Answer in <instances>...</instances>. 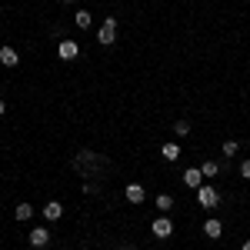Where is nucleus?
<instances>
[{"mask_svg": "<svg viewBox=\"0 0 250 250\" xmlns=\"http://www.w3.org/2000/svg\"><path fill=\"white\" fill-rule=\"evenodd\" d=\"M0 63H3V67H17L20 54L14 50V47H0Z\"/></svg>", "mask_w": 250, "mask_h": 250, "instance_id": "8", "label": "nucleus"}, {"mask_svg": "<svg viewBox=\"0 0 250 250\" xmlns=\"http://www.w3.org/2000/svg\"><path fill=\"white\" fill-rule=\"evenodd\" d=\"M97 40L104 43V47H110L117 40V20L110 17V20H104V27H100V34H97Z\"/></svg>", "mask_w": 250, "mask_h": 250, "instance_id": "2", "label": "nucleus"}, {"mask_svg": "<svg viewBox=\"0 0 250 250\" xmlns=\"http://www.w3.org/2000/svg\"><path fill=\"white\" fill-rule=\"evenodd\" d=\"M173 134H177V137H187V134H190V124H187V120H177V124H173Z\"/></svg>", "mask_w": 250, "mask_h": 250, "instance_id": "16", "label": "nucleus"}, {"mask_svg": "<svg viewBox=\"0 0 250 250\" xmlns=\"http://www.w3.org/2000/svg\"><path fill=\"white\" fill-rule=\"evenodd\" d=\"M74 170L83 173V180H97V173L110 170V164L104 160L100 154H90V150H83V154L74 157Z\"/></svg>", "mask_w": 250, "mask_h": 250, "instance_id": "1", "label": "nucleus"}, {"mask_svg": "<svg viewBox=\"0 0 250 250\" xmlns=\"http://www.w3.org/2000/svg\"><path fill=\"white\" fill-rule=\"evenodd\" d=\"M127 200H130V204H140V200H144V187H140V184H130V187H127Z\"/></svg>", "mask_w": 250, "mask_h": 250, "instance_id": "12", "label": "nucleus"}, {"mask_svg": "<svg viewBox=\"0 0 250 250\" xmlns=\"http://www.w3.org/2000/svg\"><path fill=\"white\" fill-rule=\"evenodd\" d=\"M240 250H250V240H247V244H244V247H240Z\"/></svg>", "mask_w": 250, "mask_h": 250, "instance_id": "20", "label": "nucleus"}, {"mask_svg": "<svg viewBox=\"0 0 250 250\" xmlns=\"http://www.w3.org/2000/svg\"><path fill=\"white\" fill-rule=\"evenodd\" d=\"M237 154V140H227V144H224V157H233Z\"/></svg>", "mask_w": 250, "mask_h": 250, "instance_id": "18", "label": "nucleus"}, {"mask_svg": "<svg viewBox=\"0 0 250 250\" xmlns=\"http://www.w3.org/2000/svg\"><path fill=\"white\" fill-rule=\"evenodd\" d=\"M160 157H164L167 164H173V160L180 157V147H177V144H164V147H160Z\"/></svg>", "mask_w": 250, "mask_h": 250, "instance_id": "9", "label": "nucleus"}, {"mask_svg": "<svg viewBox=\"0 0 250 250\" xmlns=\"http://www.w3.org/2000/svg\"><path fill=\"white\" fill-rule=\"evenodd\" d=\"M240 177H247V180H250V160H244V164H240Z\"/></svg>", "mask_w": 250, "mask_h": 250, "instance_id": "19", "label": "nucleus"}, {"mask_svg": "<svg viewBox=\"0 0 250 250\" xmlns=\"http://www.w3.org/2000/svg\"><path fill=\"white\" fill-rule=\"evenodd\" d=\"M74 23H77L80 30H90V14H87V10H80L77 17H74Z\"/></svg>", "mask_w": 250, "mask_h": 250, "instance_id": "14", "label": "nucleus"}, {"mask_svg": "<svg viewBox=\"0 0 250 250\" xmlns=\"http://www.w3.org/2000/svg\"><path fill=\"white\" fill-rule=\"evenodd\" d=\"M200 170H204V177H217V170H220V167H217V160H207Z\"/></svg>", "mask_w": 250, "mask_h": 250, "instance_id": "17", "label": "nucleus"}, {"mask_svg": "<svg viewBox=\"0 0 250 250\" xmlns=\"http://www.w3.org/2000/svg\"><path fill=\"white\" fill-rule=\"evenodd\" d=\"M0 114H3V100H0Z\"/></svg>", "mask_w": 250, "mask_h": 250, "instance_id": "21", "label": "nucleus"}, {"mask_svg": "<svg viewBox=\"0 0 250 250\" xmlns=\"http://www.w3.org/2000/svg\"><path fill=\"white\" fill-rule=\"evenodd\" d=\"M57 54H60V60H74L80 54V43H77V40H60Z\"/></svg>", "mask_w": 250, "mask_h": 250, "instance_id": "4", "label": "nucleus"}, {"mask_svg": "<svg viewBox=\"0 0 250 250\" xmlns=\"http://www.w3.org/2000/svg\"><path fill=\"white\" fill-rule=\"evenodd\" d=\"M14 217H17V220H30V217H34V207H30V204H17Z\"/></svg>", "mask_w": 250, "mask_h": 250, "instance_id": "13", "label": "nucleus"}, {"mask_svg": "<svg viewBox=\"0 0 250 250\" xmlns=\"http://www.w3.org/2000/svg\"><path fill=\"white\" fill-rule=\"evenodd\" d=\"M150 230H154V237H160V240H167L173 233V224H170V217H157L154 224H150Z\"/></svg>", "mask_w": 250, "mask_h": 250, "instance_id": "3", "label": "nucleus"}, {"mask_svg": "<svg viewBox=\"0 0 250 250\" xmlns=\"http://www.w3.org/2000/svg\"><path fill=\"white\" fill-rule=\"evenodd\" d=\"M157 207H160L164 213H170V207H173V197H167V193H160V197H157Z\"/></svg>", "mask_w": 250, "mask_h": 250, "instance_id": "15", "label": "nucleus"}, {"mask_svg": "<svg viewBox=\"0 0 250 250\" xmlns=\"http://www.w3.org/2000/svg\"><path fill=\"white\" fill-rule=\"evenodd\" d=\"M204 233H207L210 240H217V237L224 233V224H220V220H207V224H204Z\"/></svg>", "mask_w": 250, "mask_h": 250, "instance_id": "11", "label": "nucleus"}, {"mask_svg": "<svg viewBox=\"0 0 250 250\" xmlns=\"http://www.w3.org/2000/svg\"><path fill=\"white\" fill-rule=\"evenodd\" d=\"M27 240H30V247H47V244H50V230H47V227H37V230H30Z\"/></svg>", "mask_w": 250, "mask_h": 250, "instance_id": "6", "label": "nucleus"}, {"mask_svg": "<svg viewBox=\"0 0 250 250\" xmlns=\"http://www.w3.org/2000/svg\"><path fill=\"white\" fill-rule=\"evenodd\" d=\"M184 184H187L190 190H197V187H204V170H197V167H190V170H184Z\"/></svg>", "mask_w": 250, "mask_h": 250, "instance_id": "7", "label": "nucleus"}, {"mask_svg": "<svg viewBox=\"0 0 250 250\" xmlns=\"http://www.w3.org/2000/svg\"><path fill=\"white\" fill-rule=\"evenodd\" d=\"M63 3H74V0H63Z\"/></svg>", "mask_w": 250, "mask_h": 250, "instance_id": "23", "label": "nucleus"}, {"mask_svg": "<svg viewBox=\"0 0 250 250\" xmlns=\"http://www.w3.org/2000/svg\"><path fill=\"white\" fill-rule=\"evenodd\" d=\"M197 200H200V207H217L220 193L213 190V187H197Z\"/></svg>", "mask_w": 250, "mask_h": 250, "instance_id": "5", "label": "nucleus"}, {"mask_svg": "<svg viewBox=\"0 0 250 250\" xmlns=\"http://www.w3.org/2000/svg\"><path fill=\"white\" fill-rule=\"evenodd\" d=\"M120 250H134V247H120Z\"/></svg>", "mask_w": 250, "mask_h": 250, "instance_id": "22", "label": "nucleus"}, {"mask_svg": "<svg viewBox=\"0 0 250 250\" xmlns=\"http://www.w3.org/2000/svg\"><path fill=\"white\" fill-rule=\"evenodd\" d=\"M60 213H63V207H60V200H50V204L43 207V217H47V220H60Z\"/></svg>", "mask_w": 250, "mask_h": 250, "instance_id": "10", "label": "nucleus"}]
</instances>
